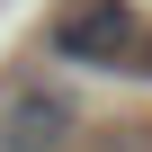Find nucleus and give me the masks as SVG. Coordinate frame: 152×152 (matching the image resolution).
Returning <instances> with one entry per match:
<instances>
[{
  "mask_svg": "<svg viewBox=\"0 0 152 152\" xmlns=\"http://www.w3.org/2000/svg\"><path fill=\"white\" fill-rule=\"evenodd\" d=\"M54 54L99 63V72H152V45L125 0H63L54 9Z\"/></svg>",
  "mask_w": 152,
  "mask_h": 152,
  "instance_id": "obj_1",
  "label": "nucleus"
},
{
  "mask_svg": "<svg viewBox=\"0 0 152 152\" xmlns=\"http://www.w3.org/2000/svg\"><path fill=\"white\" fill-rule=\"evenodd\" d=\"M63 134H81V107L45 81H18L0 99V152H54Z\"/></svg>",
  "mask_w": 152,
  "mask_h": 152,
  "instance_id": "obj_2",
  "label": "nucleus"
}]
</instances>
